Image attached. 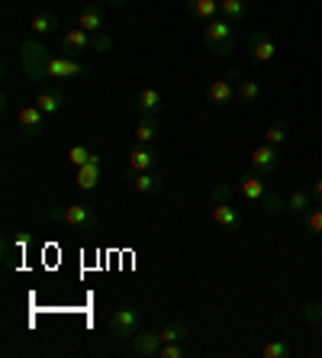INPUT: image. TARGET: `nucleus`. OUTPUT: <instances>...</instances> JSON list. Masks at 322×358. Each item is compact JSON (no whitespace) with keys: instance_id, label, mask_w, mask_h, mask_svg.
Masks as SVG:
<instances>
[{"instance_id":"nucleus-35","label":"nucleus","mask_w":322,"mask_h":358,"mask_svg":"<svg viewBox=\"0 0 322 358\" xmlns=\"http://www.w3.org/2000/svg\"><path fill=\"white\" fill-rule=\"evenodd\" d=\"M316 326H319V329H322V317H319V323H316Z\"/></svg>"},{"instance_id":"nucleus-21","label":"nucleus","mask_w":322,"mask_h":358,"mask_svg":"<svg viewBox=\"0 0 322 358\" xmlns=\"http://www.w3.org/2000/svg\"><path fill=\"white\" fill-rule=\"evenodd\" d=\"M219 13L229 23H245L248 20V3L245 0H219Z\"/></svg>"},{"instance_id":"nucleus-34","label":"nucleus","mask_w":322,"mask_h":358,"mask_svg":"<svg viewBox=\"0 0 322 358\" xmlns=\"http://www.w3.org/2000/svg\"><path fill=\"white\" fill-rule=\"evenodd\" d=\"M103 3H110V7H123L126 0H103Z\"/></svg>"},{"instance_id":"nucleus-6","label":"nucleus","mask_w":322,"mask_h":358,"mask_svg":"<svg viewBox=\"0 0 322 358\" xmlns=\"http://www.w3.org/2000/svg\"><path fill=\"white\" fill-rule=\"evenodd\" d=\"M239 78H242L239 68H229V75L216 78V81L207 87V100L213 107H229L232 100H235V81H239Z\"/></svg>"},{"instance_id":"nucleus-7","label":"nucleus","mask_w":322,"mask_h":358,"mask_svg":"<svg viewBox=\"0 0 322 358\" xmlns=\"http://www.w3.org/2000/svg\"><path fill=\"white\" fill-rule=\"evenodd\" d=\"M277 168H281V149L277 145H258L251 149V171H258L261 178H271L277 175Z\"/></svg>"},{"instance_id":"nucleus-19","label":"nucleus","mask_w":322,"mask_h":358,"mask_svg":"<svg viewBox=\"0 0 322 358\" xmlns=\"http://www.w3.org/2000/svg\"><path fill=\"white\" fill-rule=\"evenodd\" d=\"M187 13L200 23H207L219 13V0H187Z\"/></svg>"},{"instance_id":"nucleus-32","label":"nucleus","mask_w":322,"mask_h":358,"mask_svg":"<svg viewBox=\"0 0 322 358\" xmlns=\"http://www.w3.org/2000/svg\"><path fill=\"white\" fill-rule=\"evenodd\" d=\"M319 317H322V303L319 300H309V303L303 307V320L306 323H319Z\"/></svg>"},{"instance_id":"nucleus-14","label":"nucleus","mask_w":322,"mask_h":358,"mask_svg":"<svg viewBox=\"0 0 322 358\" xmlns=\"http://www.w3.org/2000/svg\"><path fill=\"white\" fill-rule=\"evenodd\" d=\"M155 165H158V152L152 149V145L136 142V149L129 152V168H133V171H152Z\"/></svg>"},{"instance_id":"nucleus-30","label":"nucleus","mask_w":322,"mask_h":358,"mask_svg":"<svg viewBox=\"0 0 322 358\" xmlns=\"http://www.w3.org/2000/svg\"><path fill=\"white\" fill-rule=\"evenodd\" d=\"M303 220H306V229L322 239V203H319V207H309V213H306Z\"/></svg>"},{"instance_id":"nucleus-29","label":"nucleus","mask_w":322,"mask_h":358,"mask_svg":"<svg viewBox=\"0 0 322 358\" xmlns=\"http://www.w3.org/2000/svg\"><path fill=\"white\" fill-rule=\"evenodd\" d=\"M91 155H94V152L87 149L84 142H78V145H71V149H68V165L81 168V165H87V162H91Z\"/></svg>"},{"instance_id":"nucleus-18","label":"nucleus","mask_w":322,"mask_h":358,"mask_svg":"<svg viewBox=\"0 0 322 358\" xmlns=\"http://www.w3.org/2000/svg\"><path fill=\"white\" fill-rule=\"evenodd\" d=\"M316 200H313V194L309 191H290L287 194V213H293V217H306L309 213V207H313Z\"/></svg>"},{"instance_id":"nucleus-16","label":"nucleus","mask_w":322,"mask_h":358,"mask_svg":"<svg viewBox=\"0 0 322 358\" xmlns=\"http://www.w3.org/2000/svg\"><path fill=\"white\" fill-rule=\"evenodd\" d=\"M165 110V97H161V91L158 87H145V91L139 94V113L142 117H158Z\"/></svg>"},{"instance_id":"nucleus-8","label":"nucleus","mask_w":322,"mask_h":358,"mask_svg":"<svg viewBox=\"0 0 322 358\" xmlns=\"http://www.w3.org/2000/svg\"><path fill=\"white\" fill-rule=\"evenodd\" d=\"M94 45H97V39H94L87 29H81V26H75V29H68L65 36H61V42H58V49H61V55H81V52H91Z\"/></svg>"},{"instance_id":"nucleus-24","label":"nucleus","mask_w":322,"mask_h":358,"mask_svg":"<svg viewBox=\"0 0 322 358\" xmlns=\"http://www.w3.org/2000/svg\"><path fill=\"white\" fill-rule=\"evenodd\" d=\"M258 97H261L258 81H251V78H239V81H235V100H242V103H255Z\"/></svg>"},{"instance_id":"nucleus-33","label":"nucleus","mask_w":322,"mask_h":358,"mask_svg":"<svg viewBox=\"0 0 322 358\" xmlns=\"http://www.w3.org/2000/svg\"><path fill=\"white\" fill-rule=\"evenodd\" d=\"M309 194H313L316 203H322V178H316V181H313V191H309Z\"/></svg>"},{"instance_id":"nucleus-22","label":"nucleus","mask_w":322,"mask_h":358,"mask_svg":"<svg viewBox=\"0 0 322 358\" xmlns=\"http://www.w3.org/2000/svg\"><path fill=\"white\" fill-rule=\"evenodd\" d=\"M58 29V17L52 13V10H45V13H36L33 20H29V33L33 36H49Z\"/></svg>"},{"instance_id":"nucleus-28","label":"nucleus","mask_w":322,"mask_h":358,"mask_svg":"<svg viewBox=\"0 0 322 358\" xmlns=\"http://www.w3.org/2000/svg\"><path fill=\"white\" fill-rule=\"evenodd\" d=\"M261 203H265L268 217H277V213H284V210H287V197H281V194H274V191H268L265 197H261Z\"/></svg>"},{"instance_id":"nucleus-15","label":"nucleus","mask_w":322,"mask_h":358,"mask_svg":"<svg viewBox=\"0 0 322 358\" xmlns=\"http://www.w3.org/2000/svg\"><path fill=\"white\" fill-rule=\"evenodd\" d=\"M268 178H261L258 171H245L242 175V181H239V191H242V197L245 200H261L268 194Z\"/></svg>"},{"instance_id":"nucleus-20","label":"nucleus","mask_w":322,"mask_h":358,"mask_svg":"<svg viewBox=\"0 0 322 358\" xmlns=\"http://www.w3.org/2000/svg\"><path fill=\"white\" fill-rule=\"evenodd\" d=\"M78 26L87 29V33H100V29H103V10H100L97 3H87V7L81 10V17H78Z\"/></svg>"},{"instance_id":"nucleus-2","label":"nucleus","mask_w":322,"mask_h":358,"mask_svg":"<svg viewBox=\"0 0 322 358\" xmlns=\"http://www.w3.org/2000/svg\"><path fill=\"white\" fill-rule=\"evenodd\" d=\"M200 36H203V45H207L213 55H232V49H235V33H232V23L229 20H207L203 23V29H200Z\"/></svg>"},{"instance_id":"nucleus-9","label":"nucleus","mask_w":322,"mask_h":358,"mask_svg":"<svg viewBox=\"0 0 322 358\" xmlns=\"http://www.w3.org/2000/svg\"><path fill=\"white\" fill-rule=\"evenodd\" d=\"M17 123H20V133L29 136V139H36V136H42V129H45V113L39 110V103H23L17 113Z\"/></svg>"},{"instance_id":"nucleus-25","label":"nucleus","mask_w":322,"mask_h":358,"mask_svg":"<svg viewBox=\"0 0 322 358\" xmlns=\"http://www.w3.org/2000/svg\"><path fill=\"white\" fill-rule=\"evenodd\" d=\"M287 139H290V123H284V120H277V123H271L265 129V142H268V145H277V149H281Z\"/></svg>"},{"instance_id":"nucleus-4","label":"nucleus","mask_w":322,"mask_h":358,"mask_svg":"<svg viewBox=\"0 0 322 358\" xmlns=\"http://www.w3.org/2000/svg\"><path fill=\"white\" fill-rule=\"evenodd\" d=\"M49 217L61 220V223H68V226H75V229H94V226H97V210H94L87 200H75V203L52 207Z\"/></svg>"},{"instance_id":"nucleus-11","label":"nucleus","mask_w":322,"mask_h":358,"mask_svg":"<svg viewBox=\"0 0 322 358\" xmlns=\"http://www.w3.org/2000/svg\"><path fill=\"white\" fill-rule=\"evenodd\" d=\"M248 52H251V62H258V65H265V62H271L274 55H277V42L271 39V33H265V29H258V33H251V42H248Z\"/></svg>"},{"instance_id":"nucleus-27","label":"nucleus","mask_w":322,"mask_h":358,"mask_svg":"<svg viewBox=\"0 0 322 358\" xmlns=\"http://www.w3.org/2000/svg\"><path fill=\"white\" fill-rule=\"evenodd\" d=\"M158 333H161V342H184L187 339V326H184L181 320H171V323H165Z\"/></svg>"},{"instance_id":"nucleus-1","label":"nucleus","mask_w":322,"mask_h":358,"mask_svg":"<svg viewBox=\"0 0 322 358\" xmlns=\"http://www.w3.org/2000/svg\"><path fill=\"white\" fill-rule=\"evenodd\" d=\"M213 223L226 233H239L245 226V213L239 207H232V191L226 184H219L213 191Z\"/></svg>"},{"instance_id":"nucleus-10","label":"nucleus","mask_w":322,"mask_h":358,"mask_svg":"<svg viewBox=\"0 0 322 358\" xmlns=\"http://www.w3.org/2000/svg\"><path fill=\"white\" fill-rule=\"evenodd\" d=\"M161 333L158 329H139V333L129 339V349H133V355H142V358H158V352H161Z\"/></svg>"},{"instance_id":"nucleus-26","label":"nucleus","mask_w":322,"mask_h":358,"mask_svg":"<svg viewBox=\"0 0 322 358\" xmlns=\"http://www.w3.org/2000/svg\"><path fill=\"white\" fill-rule=\"evenodd\" d=\"M261 355L265 358H293L297 355V349H293L290 342H284V339H274V342H268L265 349H261Z\"/></svg>"},{"instance_id":"nucleus-12","label":"nucleus","mask_w":322,"mask_h":358,"mask_svg":"<svg viewBox=\"0 0 322 358\" xmlns=\"http://www.w3.org/2000/svg\"><path fill=\"white\" fill-rule=\"evenodd\" d=\"M75 184H78V187H81L84 194H87V191H94V187H97V184H100V155H97V152H94V155H91V162H87V165L75 168Z\"/></svg>"},{"instance_id":"nucleus-3","label":"nucleus","mask_w":322,"mask_h":358,"mask_svg":"<svg viewBox=\"0 0 322 358\" xmlns=\"http://www.w3.org/2000/svg\"><path fill=\"white\" fill-rule=\"evenodd\" d=\"M139 329H142V310L133 307V303H123V307H116L113 317H110V323H107V333H110V339H113V342L133 339Z\"/></svg>"},{"instance_id":"nucleus-5","label":"nucleus","mask_w":322,"mask_h":358,"mask_svg":"<svg viewBox=\"0 0 322 358\" xmlns=\"http://www.w3.org/2000/svg\"><path fill=\"white\" fill-rule=\"evenodd\" d=\"M84 75H87V65L75 62L71 55H52V59L42 62L33 78H58V81H68V78H84Z\"/></svg>"},{"instance_id":"nucleus-17","label":"nucleus","mask_w":322,"mask_h":358,"mask_svg":"<svg viewBox=\"0 0 322 358\" xmlns=\"http://www.w3.org/2000/svg\"><path fill=\"white\" fill-rule=\"evenodd\" d=\"M165 187L155 171H133V191L136 194H158Z\"/></svg>"},{"instance_id":"nucleus-31","label":"nucleus","mask_w":322,"mask_h":358,"mask_svg":"<svg viewBox=\"0 0 322 358\" xmlns=\"http://www.w3.org/2000/svg\"><path fill=\"white\" fill-rule=\"evenodd\" d=\"M190 352L184 349L181 342H165V345H161V352H158V358H187Z\"/></svg>"},{"instance_id":"nucleus-13","label":"nucleus","mask_w":322,"mask_h":358,"mask_svg":"<svg viewBox=\"0 0 322 358\" xmlns=\"http://www.w3.org/2000/svg\"><path fill=\"white\" fill-rule=\"evenodd\" d=\"M36 103H39V110L45 117H55V113H61V107H65V91H61V87H42Z\"/></svg>"},{"instance_id":"nucleus-23","label":"nucleus","mask_w":322,"mask_h":358,"mask_svg":"<svg viewBox=\"0 0 322 358\" xmlns=\"http://www.w3.org/2000/svg\"><path fill=\"white\" fill-rule=\"evenodd\" d=\"M158 120L155 117H142L139 123H136V142H142V145H152V142L158 139Z\"/></svg>"}]
</instances>
